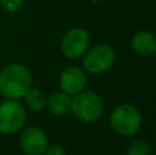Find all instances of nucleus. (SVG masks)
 I'll list each match as a JSON object with an SVG mask.
<instances>
[{
	"label": "nucleus",
	"mask_w": 156,
	"mask_h": 155,
	"mask_svg": "<svg viewBox=\"0 0 156 155\" xmlns=\"http://www.w3.org/2000/svg\"><path fill=\"white\" fill-rule=\"evenodd\" d=\"M33 76L26 66L11 63L0 69V95L7 100H19L32 88Z\"/></svg>",
	"instance_id": "1"
},
{
	"label": "nucleus",
	"mask_w": 156,
	"mask_h": 155,
	"mask_svg": "<svg viewBox=\"0 0 156 155\" xmlns=\"http://www.w3.org/2000/svg\"><path fill=\"white\" fill-rule=\"evenodd\" d=\"M110 126L119 136H134L143 126V114L133 104H119L110 114Z\"/></svg>",
	"instance_id": "2"
},
{
	"label": "nucleus",
	"mask_w": 156,
	"mask_h": 155,
	"mask_svg": "<svg viewBox=\"0 0 156 155\" xmlns=\"http://www.w3.org/2000/svg\"><path fill=\"white\" fill-rule=\"evenodd\" d=\"M70 111L81 122L92 124L101 117L104 111V103L99 93L83 89L71 98Z\"/></svg>",
	"instance_id": "3"
},
{
	"label": "nucleus",
	"mask_w": 156,
	"mask_h": 155,
	"mask_svg": "<svg viewBox=\"0 0 156 155\" xmlns=\"http://www.w3.org/2000/svg\"><path fill=\"white\" fill-rule=\"evenodd\" d=\"M116 60V52L108 44H96L89 47L82 55L83 70L90 74H101L108 71Z\"/></svg>",
	"instance_id": "4"
},
{
	"label": "nucleus",
	"mask_w": 156,
	"mask_h": 155,
	"mask_svg": "<svg viewBox=\"0 0 156 155\" xmlns=\"http://www.w3.org/2000/svg\"><path fill=\"white\" fill-rule=\"evenodd\" d=\"M26 118V110L18 100L2 102L0 103V133L14 135L22 131Z\"/></svg>",
	"instance_id": "5"
},
{
	"label": "nucleus",
	"mask_w": 156,
	"mask_h": 155,
	"mask_svg": "<svg viewBox=\"0 0 156 155\" xmlns=\"http://www.w3.org/2000/svg\"><path fill=\"white\" fill-rule=\"evenodd\" d=\"M89 47H90V37H89V33L82 27L69 29L63 34L62 43H60L63 55L69 59L82 58V55Z\"/></svg>",
	"instance_id": "6"
},
{
	"label": "nucleus",
	"mask_w": 156,
	"mask_h": 155,
	"mask_svg": "<svg viewBox=\"0 0 156 155\" xmlns=\"http://www.w3.org/2000/svg\"><path fill=\"white\" fill-rule=\"evenodd\" d=\"M19 146L25 155H44L48 147V137L41 128L29 126L22 131Z\"/></svg>",
	"instance_id": "7"
},
{
	"label": "nucleus",
	"mask_w": 156,
	"mask_h": 155,
	"mask_svg": "<svg viewBox=\"0 0 156 155\" xmlns=\"http://www.w3.org/2000/svg\"><path fill=\"white\" fill-rule=\"evenodd\" d=\"M60 91L67 93L69 96H74L85 89L86 87V74L82 69L77 66H70L65 69L59 78Z\"/></svg>",
	"instance_id": "8"
},
{
	"label": "nucleus",
	"mask_w": 156,
	"mask_h": 155,
	"mask_svg": "<svg viewBox=\"0 0 156 155\" xmlns=\"http://www.w3.org/2000/svg\"><path fill=\"white\" fill-rule=\"evenodd\" d=\"M132 48L140 56H152L156 52V37L149 30H140L132 38Z\"/></svg>",
	"instance_id": "9"
},
{
	"label": "nucleus",
	"mask_w": 156,
	"mask_h": 155,
	"mask_svg": "<svg viewBox=\"0 0 156 155\" xmlns=\"http://www.w3.org/2000/svg\"><path fill=\"white\" fill-rule=\"evenodd\" d=\"M47 107L54 115H66L71 109V96L63 91H55L47 96Z\"/></svg>",
	"instance_id": "10"
},
{
	"label": "nucleus",
	"mask_w": 156,
	"mask_h": 155,
	"mask_svg": "<svg viewBox=\"0 0 156 155\" xmlns=\"http://www.w3.org/2000/svg\"><path fill=\"white\" fill-rule=\"evenodd\" d=\"M25 100V106L27 110L34 113L43 111L47 107V95L40 89V88H30L25 96L22 98Z\"/></svg>",
	"instance_id": "11"
},
{
	"label": "nucleus",
	"mask_w": 156,
	"mask_h": 155,
	"mask_svg": "<svg viewBox=\"0 0 156 155\" xmlns=\"http://www.w3.org/2000/svg\"><path fill=\"white\" fill-rule=\"evenodd\" d=\"M126 155H151V146L145 140H136L127 147Z\"/></svg>",
	"instance_id": "12"
},
{
	"label": "nucleus",
	"mask_w": 156,
	"mask_h": 155,
	"mask_svg": "<svg viewBox=\"0 0 156 155\" xmlns=\"http://www.w3.org/2000/svg\"><path fill=\"white\" fill-rule=\"evenodd\" d=\"M22 5H23V0H2V7L10 14L18 13Z\"/></svg>",
	"instance_id": "13"
},
{
	"label": "nucleus",
	"mask_w": 156,
	"mask_h": 155,
	"mask_svg": "<svg viewBox=\"0 0 156 155\" xmlns=\"http://www.w3.org/2000/svg\"><path fill=\"white\" fill-rule=\"evenodd\" d=\"M44 155H67V151H66V148L60 144H52V146H48V147H47Z\"/></svg>",
	"instance_id": "14"
}]
</instances>
